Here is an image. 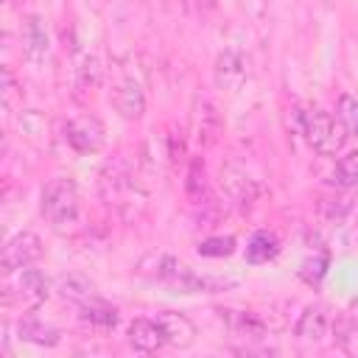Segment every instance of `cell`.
<instances>
[{
    "label": "cell",
    "mask_w": 358,
    "mask_h": 358,
    "mask_svg": "<svg viewBox=\"0 0 358 358\" xmlns=\"http://www.w3.org/2000/svg\"><path fill=\"white\" fill-rule=\"evenodd\" d=\"M338 120L347 129V134L358 137V98L355 95H341L338 98Z\"/></svg>",
    "instance_id": "obj_20"
},
{
    "label": "cell",
    "mask_w": 358,
    "mask_h": 358,
    "mask_svg": "<svg viewBox=\"0 0 358 358\" xmlns=\"http://www.w3.org/2000/svg\"><path fill=\"white\" fill-rule=\"evenodd\" d=\"M56 291H59V296H64V299H70V302H76V305H87V302L98 299L92 280H90V277H84V274H76V271H73V274L59 277Z\"/></svg>",
    "instance_id": "obj_13"
},
{
    "label": "cell",
    "mask_w": 358,
    "mask_h": 358,
    "mask_svg": "<svg viewBox=\"0 0 358 358\" xmlns=\"http://www.w3.org/2000/svg\"><path fill=\"white\" fill-rule=\"evenodd\" d=\"M42 215L45 221L56 229V232H67L70 227L78 224V213H81V193L78 185L70 176H56L48 182V187L42 190Z\"/></svg>",
    "instance_id": "obj_1"
},
{
    "label": "cell",
    "mask_w": 358,
    "mask_h": 358,
    "mask_svg": "<svg viewBox=\"0 0 358 358\" xmlns=\"http://www.w3.org/2000/svg\"><path fill=\"white\" fill-rule=\"evenodd\" d=\"M327 327H330V319H327V310L322 305H308L299 319H296V327H294V336L299 341H322L327 336Z\"/></svg>",
    "instance_id": "obj_11"
},
{
    "label": "cell",
    "mask_w": 358,
    "mask_h": 358,
    "mask_svg": "<svg viewBox=\"0 0 358 358\" xmlns=\"http://www.w3.org/2000/svg\"><path fill=\"white\" fill-rule=\"evenodd\" d=\"M48 53H50V36H48L42 17L28 14L22 20V56H25V62L39 67V64H45Z\"/></svg>",
    "instance_id": "obj_7"
},
{
    "label": "cell",
    "mask_w": 358,
    "mask_h": 358,
    "mask_svg": "<svg viewBox=\"0 0 358 358\" xmlns=\"http://www.w3.org/2000/svg\"><path fill=\"white\" fill-rule=\"evenodd\" d=\"M20 129L25 131V137H28V140L42 143V134L48 131V123H45V117H42L39 112L28 109V112H22V115H20Z\"/></svg>",
    "instance_id": "obj_22"
},
{
    "label": "cell",
    "mask_w": 358,
    "mask_h": 358,
    "mask_svg": "<svg viewBox=\"0 0 358 358\" xmlns=\"http://www.w3.org/2000/svg\"><path fill=\"white\" fill-rule=\"evenodd\" d=\"M45 246H42V238L31 229H20L17 235H11L3 246V260H0V268L3 274H14V271H22L25 266L36 263L42 257Z\"/></svg>",
    "instance_id": "obj_5"
},
{
    "label": "cell",
    "mask_w": 358,
    "mask_h": 358,
    "mask_svg": "<svg viewBox=\"0 0 358 358\" xmlns=\"http://www.w3.org/2000/svg\"><path fill=\"white\" fill-rule=\"evenodd\" d=\"M64 140L78 154H95L106 140V129L95 115H78L64 123Z\"/></svg>",
    "instance_id": "obj_6"
},
{
    "label": "cell",
    "mask_w": 358,
    "mask_h": 358,
    "mask_svg": "<svg viewBox=\"0 0 358 358\" xmlns=\"http://www.w3.org/2000/svg\"><path fill=\"white\" fill-rule=\"evenodd\" d=\"M235 252V238L232 235H221V238H207L199 243V255L201 257H227Z\"/></svg>",
    "instance_id": "obj_21"
},
{
    "label": "cell",
    "mask_w": 358,
    "mask_h": 358,
    "mask_svg": "<svg viewBox=\"0 0 358 358\" xmlns=\"http://www.w3.org/2000/svg\"><path fill=\"white\" fill-rule=\"evenodd\" d=\"M17 330H20L22 341H31V344H39V347H56L62 341V333L56 327L45 324L42 319H36V316H22Z\"/></svg>",
    "instance_id": "obj_14"
},
{
    "label": "cell",
    "mask_w": 358,
    "mask_h": 358,
    "mask_svg": "<svg viewBox=\"0 0 358 358\" xmlns=\"http://www.w3.org/2000/svg\"><path fill=\"white\" fill-rule=\"evenodd\" d=\"M98 81H101V70H98V62H95L92 56H84V62H81V67H78V87L90 90V87H95Z\"/></svg>",
    "instance_id": "obj_24"
},
{
    "label": "cell",
    "mask_w": 358,
    "mask_h": 358,
    "mask_svg": "<svg viewBox=\"0 0 358 358\" xmlns=\"http://www.w3.org/2000/svg\"><path fill=\"white\" fill-rule=\"evenodd\" d=\"M246 78V59L238 50H224L215 59V84L221 90H235L241 87V81Z\"/></svg>",
    "instance_id": "obj_10"
},
{
    "label": "cell",
    "mask_w": 358,
    "mask_h": 358,
    "mask_svg": "<svg viewBox=\"0 0 358 358\" xmlns=\"http://www.w3.org/2000/svg\"><path fill=\"white\" fill-rule=\"evenodd\" d=\"M20 291H22V296L31 302V305H39V302H45L48 296H50V280L45 277V271H39V268H31V266H25L22 271H20Z\"/></svg>",
    "instance_id": "obj_15"
},
{
    "label": "cell",
    "mask_w": 358,
    "mask_h": 358,
    "mask_svg": "<svg viewBox=\"0 0 358 358\" xmlns=\"http://www.w3.org/2000/svg\"><path fill=\"white\" fill-rule=\"evenodd\" d=\"M129 344L140 352H157L165 344V336L157 319H134L129 324Z\"/></svg>",
    "instance_id": "obj_12"
},
{
    "label": "cell",
    "mask_w": 358,
    "mask_h": 358,
    "mask_svg": "<svg viewBox=\"0 0 358 358\" xmlns=\"http://www.w3.org/2000/svg\"><path fill=\"white\" fill-rule=\"evenodd\" d=\"M157 277L171 282L176 291L182 294H215V291H224V288H232L235 280H221V277H204V274H193L185 263H176L173 257H162L159 260V268H157Z\"/></svg>",
    "instance_id": "obj_4"
},
{
    "label": "cell",
    "mask_w": 358,
    "mask_h": 358,
    "mask_svg": "<svg viewBox=\"0 0 358 358\" xmlns=\"http://www.w3.org/2000/svg\"><path fill=\"white\" fill-rule=\"evenodd\" d=\"M280 252V241L271 235V232H255L246 243V260L249 263H268L271 257H277Z\"/></svg>",
    "instance_id": "obj_18"
},
{
    "label": "cell",
    "mask_w": 358,
    "mask_h": 358,
    "mask_svg": "<svg viewBox=\"0 0 358 358\" xmlns=\"http://www.w3.org/2000/svg\"><path fill=\"white\" fill-rule=\"evenodd\" d=\"M324 271H327V257L322 255V257H310V260H305L302 263V268H299V277L305 280V282H319L322 277H324Z\"/></svg>",
    "instance_id": "obj_23"
},
{
    "label": "cell",
    "mask_w": 358,
    "mask_h": 358,
    "mask_svg": "<svg viewBox=\"0 0 358 358\" xmlns=\"http://www.w3.org/2000/svg\"><path fill=\"white\" fill-rule=\"evenodd\" d=\"M81 319H84L87 324L98 327V330H115L120 316H117V310H115V308H109L106 302L92 299V302L81 305Z\"/></svg>",
    "instance_id": "obj_19"
},
{
    "label": "cell",
    "mask_w": 358,
    "mask_h": 358,
    "mask_svg": "<svg viewBox=\"0 0 358 358\" xmlns=\"http://www.w3.org/2000/svg\"><path fill=\"white\" fill-rule=\"evenodd\" d=\"M112 106L117 109L120 117H126V120H140L143 112H145V92H143V87H140L134 78L120 81V84L112 90Z\"/></svg>",
    "instance_id": "obj_9"
},
{
    "label": "cell",
    "mask_w": 358,
    "mask_h": 358,
    "mask_svg": "<svg viewBox=\"0 0 358 358\" xmlns=\"http://www.w3.org/2000/svg\"><path fill=\"white\" fill-rule=\"evenodd\" d=\"M185 193L193 204H207L210 201V185H207V173H204V162L196 157L187 165L185 173Z\"/></svg>",
    "instance_id": "obj_16"
},
{
    "label": "cell",
    "mask_w": 358,
    "mask_h": 358,
    "mask_svg": "<svg viewBox=\"0 0 358 358\" xmlns=\"http://www.w3.org/2000/svg\"><path fill=\"white\" fill-rule=\"evenodd\" d=\"M154 319L162 327L165 344H171L176 350H187L196 341V324L185 313H179V310H159Z\"/></svg>",
    "instance_id": "obj_8"
},
{
    "label": "cell",
    "mask_w": 358,
    "mask_h": 358,
    "mask_svg": "<svg viewBox=\"0 0 358 358\" xmlns=\"http://www.w3.org/2000/svg\"><path fill=\"white\" fill-rule=\"evenodd\" d=\"M327 182L338 190H350L358 185V151H347L344 157H338L336 168L330 171Z\"/></svg>",
    "instance_id": "obj_17"
},
{
    "label": "cell",
    "mask_w": 358,
    "mask_h": 358,
    "mask_svg": "<svg viewBox=\"0 0 358 358\" xmlns=\"http://www.w3.org/2000/svg\"><path fill=\"white\" fill-rule=\"evenodd\" d=\"M302 134L319 157H336L347 143V129L330 112L313 106L302 112Z\"/></svg>",
    "instance_id": "obj_3"
},
{
    "label": "cell",
    "mask_w": 358,
    "mask_h": 358,
    "mask_svg": "<svg viewBox=\"0 0 358 358\" xmlns=\"http://www.w3.org/2000/svg\"><path fill=\"white\" fill-rule=\"evenodd\" d=\"M101 193L103 199L123 215V218H137L145 210V190L134 182V176L129 173V168L123 162L106 165L101 173Z\"/></svg>",
    "instance_id": "obj_2"
}]
</instances>
